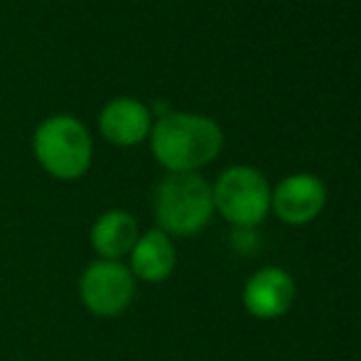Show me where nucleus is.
I'll list each match as a JSON object with an SVG mask.
<instances>
[{"label": "nucleus", "mask_w": 361, "mask_h": 361, "mask_svg": "<svg viewBox=\"0 0 361 361\" xmlns=\"http://www.w3.org/2000/svg\"><path fill=\"white\" fill-rule=\"evenodd\" d=\"M271 185L248 165H233L219 175L212 187L214 212L233 228H256L271 212Z\"/></svg>", "instance_id": "20e7f679"}, {"label": "nucleus", "mask_w": 361, "mask_h": 361, "mask_svg": "<svg viewBox=\"0 0 361 361\" xmlns=\"http://www.w3.org/2000/svg\"><path fill=\"white\" fill-rule=\"evenodd\" d=\"M135 278L121 261H94L79 278V300L91 314L111 319L123 314L135 300Z\"/></svg>", "instance_id": "39448f33"}, {"label": "nucleus", "mask_w": 361, "mask_h": 361, "mask_svg": "<svg viewBox=\"0 0 361 361\" xmlns=\"http://www.w3.org/2000/svg\"><path fill=\"white\" fill-rule=\"evenodd\" d=\"M327 187L317 175H290L271 192V212L288 226H305L322 214Z\"/></svg>", "instance_id": "423d86ee"}, {"label": "nucleus", "mask_w": 361, "mask_h": 361, "mask_svg": "<svg viewBox=\"0 0 361 361\" xmlns=\"http://www.w3.org/2000/svg\"><path fill=\"white\" fill-rule=\"evenodd\" d=\"M128 258V268L133 273V278L140 283H147V286L165 283L177 268L175 241L165 231H160V228H150V231L140 233V238L135 241Z\"/></svg>", "instance_id": "1a4fd4ad"}, {"label": "nucleus", "mask_w": 361, "mask_h": 361, "mask_svg": "<svg viewBox=\"0 0 361 361\" xmlns=\"http://www.w3.org/2000/svg\"><path fill=\"white\" fill-rule=\"evenodd\" d=\"M32 152L42 170L57 180H79L89 172L94 160V143L79 118L57 114L35 128Z\"/></svg>", "instance_id": "7ed1b4c3"}, {"label": "nucleus", "mask_w": 361, "mask_h": 361, "mask_svg": "<svg viewBox=\"0 0 361 361\" xmlns=\"http://www.w3.org/2000/svg\"><path fill=\"white\" fill-rule=\"evenodd\" d=\"M89 238L101 261H121L130 256L135 241L140 238V226L130 212L109 209L94 221Z\"/></svg>", "instance_id": "9d476101"}, {"label": "nucleus", "mask_w": 361, "mask_h": 361, "mask_svg": "<svg viewBox=\"0 0 361 361\" xmlns=\"http://www.w3.org/2000/svg\"><path fill=\"white\" fill-rule=\"evenodd\" d=\"M221 143V128L200 114L167 111L150 130L152 157L167 172H197L219 155Z\"/></svg>", "instance_id": "f257e3e1"}, {"label": "nucleus", "mask_w": 361, "mask_h": 361, "mask_svg": "<svg viewBox=\"0 0 361 361\" xmlns=\"http://www.w3.org/2000/svg\"><path fill=\"white\" fill-rule=\"evenodd\" d=\"M155 221L167 236H195L214 216L212 185L197 172H167L155 190Z\"/></svg>", "instance_id": "f03ea898"}, {"label": "nucleus", "mask_w": 361, "mask_h": 361, "mask_svg": "<svg viewBox=\"0 0 361 361\" xmlns=\"http://www.w3.org/2000/svg\"><path fill=\"white\" fill-rule=\"evenodd\" d=\"M99 130L111 145L133 147L150 138L152 111L138 99H114L101 109Z\"/></svg>", "instance_id": "6e6552de"}, {"label": "nucleus", "mask_w": 361, "mask_h": 361, "mask_svg": "<svg viewBox=\"0 0 361 361\" xmlns=\"http://www.w3.org/2000/svg\"><path fill=\"white\" fill-rule=\"evenodd\" d=\"M231 246H233V251H238V253H253L258 248L256 228H233Z\"/></svg>", "instance_id": "9b49d317"}, {"label": "nucleus", "mask_w": 361, "mask_h": 361, "mask_svg": "<svg viewBox=\"0 0 361 361\" xmlns=\"http://www.w3.org/2000/svg\"><path fill=\"white\" fill-rule=\"evenodd\" d=\"M295 295H298V288L286 268L263 266L243 283L241 302L251 317L278 319L290 312Z\"/></svg>", "instance_id": "0eeeda50"}]
</instances>
